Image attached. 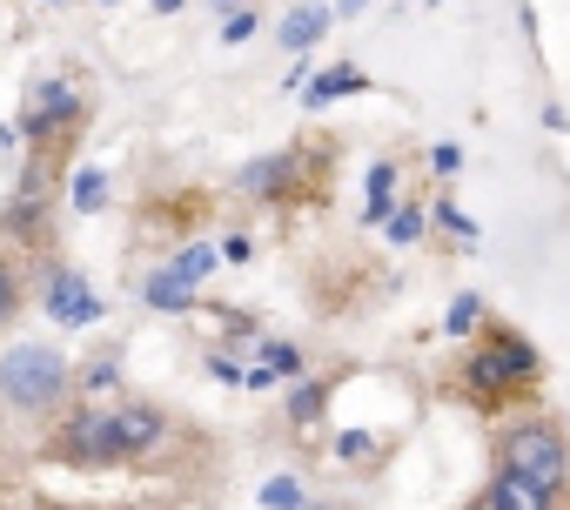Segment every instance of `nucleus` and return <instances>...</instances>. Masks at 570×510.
I'll list each match as a JSON object with an SVG mask.
<instances>
[{"instance_id":"nucleus-19","label":"nucleus","mask_w":570,"mask_h":510,"mask_svg":"<svg viewBox=\"0 0 570 510\" xmlns=\"http://www.w3.org/2000/svg\"><path fill=\"white\" fill-rule=\"evenodd\" d=\"M28 510H101V503H55V497H41V503H28Z\"/></svg>"},{"instance_id":"nucleus-14","label":"nucleus","mask_w":570,"mask_h":510,"mask_svg":"<svg viewBox=\"0 0 570 510\" xmlns=\"http://www.w3.org/2000/svg\"><path fill=\"white\" fill-rule=\"evenodd\" d=\"M168 269H175L181 283H202V276L215 269V248H202V242H195V248H181V255H168Z\"/></svg>"},{"instance_id":"nucleus-21","label":"nucleus","mask_w":570,"mask_h":510,"mask_svg":"<svg viewBox=\"0 0 570 510\" xmlns=\"http://www.w3.org/2000/svg\"><path fill=\"white\" fill-rule=\"evenodd\" d=\"M0 483H8V450H0Z\"/></svg>"},{"instance_id":"nucleus-9","label":"nucleus","mask_w":570,"mask_h":510,"mask_svg":"<svg viewBox=\"0 0 570 510\" xmlns=\"http://www.w3.org/2000/svg\"><path fill=\"white\" fill-rule=\"evenodd\" d=\"M41 303H48V316H55V323H95V316H101V296L81 283V269H48Z\"/></svg>"},{"instance_id":"nucleus-1","label":"nucleus","mask_w":570,"mask_h":510,"mask_svg":"<svg viewBox=\"0 0 570 510\" xmlns=\"http://www.w3.org/2000/svg\"><path fill=\"white\" fill-rule=\"evenodd\" d=\"M543 383V356L537 343L517 330V323H476V343L456 370V390L483 410V416H503L517 403H530Z\"/></svg>"},{"instance_id":"nucleus-15","label":"nucleus","mask_w":570,"mask_h":510,"mask_svg":"<svg viewBox=\"0 0 570 510\" xmlns=\"http://www.w3.org/2000/svg\"><path fill=\"white\" fill-rule=\"evenodd\" d=\"M390 188H396V168H376V175H370V215H376V222L390 215Z\"/></svg>"},{"instance_id":"nucleus-16","label":"nucleus","mask_w":570,"mask_h":510,"mask_svg":"<svg viewBox=\"0 0 570 510\" xmlns=\"http://www.w3.org/2000/svg\"><path fill=\"white\" fill-rule=\"evenodd\" d=\"M101 195H108V182H101V175H81V182H75V208H81V215H95V208H101Z\"/></svg>"},{"instance_id":"nucleus-12","label":"nucleus","mask_w":570,"mask_h":510,"mask_svg":"<svg viewBox=\"0 0 570 510\" xmlns=\"http://www.w3.org/2000/svg\"><path fill=\"white\" fill-rule=\"evenodd\" d=\"M323 28H330V8H296L289 21H282V48H309Z\"/></svg>"},{"instance_id":"nucleus-13","label":"nucleus","mask_w":570,"mask_h":510,"mask_svg":"<svg viewBox=\"0 0 570 510\" xmlns=\"http://www.w3.org/2000/svg\"><path fill=\"white\" fill-rule=\"evenodd\" d=\"M323 403H330V383L316 376V383H303V390L289 396V423H296V430H309V423L323 416Z\"/></svg>"},{"instance_id":"nucleus-8","label":"nucleus","mask_w":570,"mask_h":510,"mask_svg":"<svg viewBox=\"0 0 570 510\" xmlns=\"http://www.w3.org/2000/svg\"><path fill=\"white\" fill-rule=\"evenodd\" d=\"M483 510H570V490L537 483V477H517V470H490Z\"/></svg>"},{"instance_id":"nucleus-3","label":"nucleus","mask_w":570,"mask_h":510,"mask_svg":"<svg viewBox=\"0 0 570 510\" xmlns=\"http://www.w3.org/2000/svg\"><path fill=\"white\" fill-rule=\"evenodd\" d=\"M75 363L55 350V343H14L0 356V403L14 416H35V423H55L81 390H75Z\"/></svg>"},{"instance_id":"nucleus-10","label":"nucleus","mask_w":570,"mask_h":510,"mask_svg":"<svg viewBox=\"0 0 570 510\" xmlns=\"http://www.w3.org/2000/svg\"><path fill=\"white\" fill-rule=\"evenodd\" d=\"M28 269H21V255H8V248H0V336H8L14 330V316L28 310Z\"/></svg>"},{"instance_id":"nucleus-18","label":"nucleus","mask_w":570,"mask_h":510,"mask_svg":"<svg viewBox=\"0 0 570 510\" xmlns=\"http://www.w3.org/2000/svg\"><path fill=\"white\" fill-rule=\"evenodd\" d=\"M262 356H268V363H275V370H282V376H296V370H303V356H296V350H289V343H268V350H262Z\"/></svg>"},{"instance_id":"nucleus-4","label":"nucleus","mask_w":570,"mask_h":510,"mask_svg":"<svg viewBox=\"0 0 570 510\" xmlns=\"http://www.w3.org/2000/svg\"><path fill=\"white\" fill-rule=\"evenodd\" d=\"M41 457H48V463H68V470H128V463H135L115 403H68V410L48 423Z\"/></svg>"},{"instance_id":"nucleus-5","label":"nucleus","mask_w":570,"mask_h":510,"mask_svg":"<svg viewBox=\"0 0 570 510\" xmlns=\"http://www.w3.org/2000/svg\"><path fill=\"white\" fill-rule=\"evenodd\" d=\"M21 141H28V155H75V141H81V128H88V95L75 88V81H61V75H41L35 88H28V101H21Z\"/></svg>"},{"instance_id":"nucleus-2","label":"nucleus","mask_w":570,"mask_h":510,"mask_svg":"<svg viewBox=\"0 0 570 510\" xmlns=\"http://www.w3.org/2000/svg\"><path fill=\"white\" fill-rule=\"evenodd\" d=\"M490 470H517V477H537V483L570 490V430H563L550 410L517 403V410H503V423L490 430Z\"/></svg>"},{"instance_id":"nucleus-20","label":"nucleus","mask_w":570,"mask_h":510,"mask_svg":"<svg viewBox=\"0 0 570 510\" xmlns=\"http://www.w3.org/2000/svg\"><path fill=\"white\" fill-rule=\"evenodd\" d=\"M309 510H356V503H309Z\"/></svg>"},{"instance_id":"nucleus-17","label":"nucleus","mask_w":570,"mask_h":510,"mask_svg":"<svg viewBox=\"0 0 570 510\" xmlns=\"http://www.w3.org/2000/svg\"><path fill=\"white\" fill-rule=\"evenodd\" d=\"M483 323V296H456V310H450V330L463 336V330H476Z\"/></svg>"},{"instance_id":"nucleus-7","label":"nucleus","mask_w":570,"mask_h":510,"mask_svg":"<svg viewBox=\"0 0 570 510\" xmlns=\"http://www.w3.org/2000/svg\"><path fill=\"white\" fill-rule=\"evenodd\" d=\"M316 175H323V155H316V141H296V148H275V155H255L242 175H235V188L248 195V202H309L316 195Z\"/></svg>"},{"instance_id":"nucleus-6","label":"nucleus","mask_w":570,"mask_h":510,"mask_svg":"<svg viewBox=\"0 0 570 510\" xmlns=\"http://www.w3.org/2000/svg\"><path fill=\"white\" fill-rule=\"evenodd\" d=\"M61 175H68L61 155H28L21 161V182H14L8 208H0V235H8L14 248H48V222H55V202H61Z\"/></svg>"},{"instance_id":"nucleus-11","label":"nucleus","mask_w":570,"mask_h":510,"mask_svg":"<svg viewBox=\"0 0 570 510\" xmlns=\"http://www.w3.org/2000/svg\"><path fill=\"white\" fill-rule=\"evenodd\" d=\"M141 303H148V310H168V316H181V310L195 303V283H181L175 269H155V276L141 283Z\"/></svg>"}]
</instances>
